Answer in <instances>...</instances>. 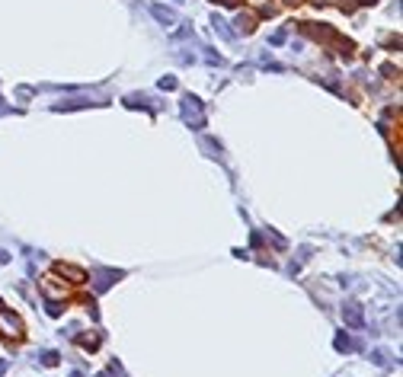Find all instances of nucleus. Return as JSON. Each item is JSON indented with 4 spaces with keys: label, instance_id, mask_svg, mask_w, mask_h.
Segmentation results:
<instances>
[{
    "label": "nucleus",
    "instance_id": "obj_10",
    "mask_svg": "<svg viewBox=\"0 0 403 377\" xmlns=\"http://www.w3.org/2000/svg\"><path fill=\"white\" fill-rule=\"evenodd\" d=\"M160 90H176V77H160Z\"/></svg>",
    "mask_w": 403,
    "mask_h": 377
},
{
    "label": "nucleus",
    "instance_id": "obj_1",
    "mask_svg": "<svg viewBox=\"0 0 403 377\" xmlns=\"http://www.w3.org/2000/svg\"><path fill=\"white\" fill-rule=\"evenodd\" d=\"M182 118H186V125L192 131L205 128V112H201V102L195 99V96H186V99H182Z\"/></svg>",
    "mask_w": 403,
    "mask_h": 377
},
{
    "label": "nucleus",
    "instance_id": "obj_9",
    "mask_svg": "<svg viewBox=\"0 0 403 377\" xmlns=\"http://www.w3.org/2000/svg\"><path fill=\"white\" fill-rule=\"evenodd\" d=\"M58 361H61L58 352H42V355H39V364H42V367H55Z\"/></svg>",
    "mask_w": 403,
    "mask_h": 377
},
{
    "label": "nucleus",
    "instance_id": "obj_3",
    "mask_svg": "<svg viewBox=\"0 0 403 377\" xmlns=\"http://www.w3.org/2000/svg\"><path fill=\"white\" fill-rule=\"evenodd\" d=\"M55 272H58V275H64V278H71L74 285H80V282H86V272H83V269H74V266H64V262H58V266H55Z\"/></svg>",
    "mask_w": 403,
    "mask_h": 377
},
{
    "label": "nucleus",
    "instance_id": "obj_6",
    "mask_svg": "<svg viewBox=\"0 0 403 377\" xmlns=\"http://www.w3.org/2000/svg\"><path fill=\"white\" fill-rule=\"evenodd\" d=\"M371 361L378 364V367H393V364H397V358H390L387 352H381V348H378V352H371Z\"/></svg>",
    "mask_w": 403,
    "mask_h": 377
},
{
    "label": "nucleus",
    "instance_id": "obj_2",
    "mask_svg": "<svg viewBox=\"0 0 403 377\" xmlns=\"http://www.w3.org/2000/svg\"><path fill=\"white\" fill-rule=\"evenodd\" d=\"M343 323H346V326H352V329H362L365 326V310L355 301H346L343 304Z\"/></svg>",
    "mask_w": 403,
    "mask_h": 377
},
{
    "label": "nucleus",
    "instance_id": "obj_4",
    "mask_svg": "<svg viewBox=\"0 0 403 377\" xmlns=\"http://www.w3.org/2000/svg\"><path fill=\"white\" fill-rule=\"evenodd\" d=\"M112 278H119V272H109V269H96V282H93V288H96V291H106V288L112 285Z\"/></svg>",
    "mask_w": 403,
    "mask_h": 377
},
{
    "label": "nucleus",
    "instance_id": "obj_7",
    "mask_svg": "<svg viewBox=\"0 0 403 377\" xmlns=\"http://www.w3.org/2000/svg\"><path fill=\"white\" fill-rule=\"evenodd\" d=\"M253 23H256V20H253L250 13H240V16H237V29L243 32V36H250V32L256 29V26H253Z\"/></svg>",
    "mask_w": 403,
    "mask_h": 377
},
{
    "label": "nucleus",
    "instance_id": "obj_8",
    "mask_svg": "<svg viewBox=\"0 0 403 377\" xmlns=\"http://www.w3.org/2000/svg\"><path fill=\"white\" fill-rule=\"evenodd\" d=\"M333 345H336V352H352V348H355V342L349 339L346 332H339V336L333 339Z\"/></svg>",
    "mask_w": 403,
    "mask_h": 377
},
{
    "label": "nucleus",
    "instance_id": "obj_11",
    "mask_svg": "<svg viewBox=\"0 0 403 377\" xmlns=\"http://www.w3.org/2000/svg\"><path fill=\"white\" fill-rule=\"evenodd\" d=\"M7 374V361H4V358H0V377H4Z\"/></svg>",
    "mask_w": 403,
    "mask_h": 377
},
{
    "label": "nucleus",
    "instance_id": "obj_5",
    "mask_svg": "<svg viewBox=\"0 0 403 377\" xmlns=\"http://www.w3.org/2000/svg\"><path fill=\"white\" fill-rule=\"evenodd\" d=\"M151 13H154V20H157V23H163V26H173V23H176V13H173V10H166V7L151 4Z\"/></svg>",
    "mask_w": 403,
    "mask_h": 377
}]
</instances>
